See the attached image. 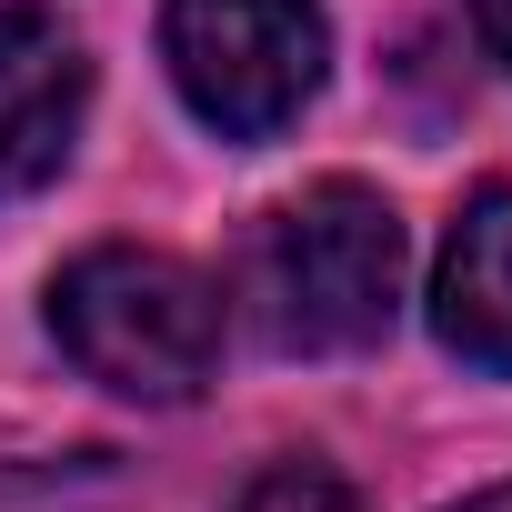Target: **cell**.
I'll use <instances>...</instances> for the list:
<instances>
[{"label":"cell","instance_id":"cell-1","mask_svg":"<svg viewBox=\"0 0 512 512\" xmlns=\"http://www.w3.org/2000/svg\"><path fill=\"white\" fill-rule=\"evenodd\" d=\"M241 302H251V332L292 362L372 352L402 312V211L362 181H322L262 211L241 251Z\"/></svg>","mask_w":512,"mask_h":512},{"label":"cell","instance_id":"cell-6","mask_svg":"<svg viewBox=\"0 0 512 512\" xmlns=\"http://www.w3.org/2000/svg\"><path fill=\"white\" fill-rule=\"evenodd\" d=\"M231 512H362V492H352L332 462H272Z\"/></svg>","mask_w":512,"mask_h":512},{"label":"cell","instance_id":"cell-3","mask_svg":"<svg viewBox=\"0 0 512 512\" xmlns=\"http://www.w3.org/2000/svg\"><path fill=\"white\" fill-rule=\"evenodd\" d=\"M161 61L221 141H272L322 91L332 31L312 0H161Z\"/></svg>","mask_w":512,"mask_h":512},{"label":"cell","instance_id":"cell-7","mask_svg":"<svg viewBox=\"0 0 512 512\" xmlns=\"http://www.w3.org/2000/svg\"><path fill=\"white\" fill-rule=\"evenodd\" d=\"M472 11H482V41L512 61V0H472Z\"/></svg>","mask_w":512,"mask_h":512},{"label":"cell","instance_id":"cell-2","mask_svg":"<svg viewBox=\"0 0 512 512\" xmlns=\"http://www.w3.org/2000/svg\"><path fill=\"white\" fill-rule=\"evenodd\" d=\"M51 342L121 402H191L221 362V292L141 241H101L51 282Z\"/></svg>","mask_w":512,"mask_h":512},{"label":"cell","instance_id":"cell-5","mask_svg":"<svg viewBox=\"0 0 512 512\" xmlns=\"http://www.w3.org/2000/svg\"><path fill=\"white\" fill-rule=\"evenodd\" d=\"M432 332L472 372H512V181L472 191L442 262H432Z\"/></svg>","mask_w":512,"mask_h":512},{"label":"cell","instance_id":"cell-4","mask_svg":"<svg viewBox=\"0 0 512 512\" xmlns=\"http://www.w3.org/2000/svg\"><path fill=\"white\" fill-rule=\"evenodd\" d=\"M91 111V61L81 31L41 0H0V201L41 191Z\"/></svg>","mask_w":512,"mask_h":512},{"label":"cell","instance_id":"cell-8","mask_svg":"<svg viewBox=\"0 0 512 512\" xmlns=\"http://www.w3.org/2000/svg\"><path fill=\"white\" fill-rule=\"evenodd\" d=\"M452 512H512V482H492V492H472V502H452Z\"/></svg>","mask_w":512,"mask_h":512}]
</instances>
